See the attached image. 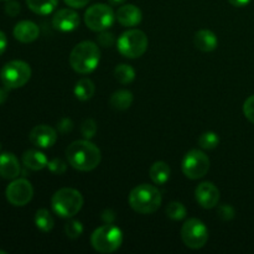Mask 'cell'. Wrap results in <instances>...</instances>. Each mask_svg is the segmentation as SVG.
<instances>
[{"label":"cell","mask_w":254,"mask_h":254,"mask_svg":"<svg viewBox=\"0 0 254 254\" xmlns=\"http://www.w3.org/2000/svg\"><path fill=\"white\" fill-rule=\"evenodd\" d=\"M26 4L32 12L37 15H49L55 11L59 0H26Z\"/></svg>","instance_id":"obj_23"},{"label":"cell","mask_w":254,"mask_h":254,"mask_svg":"<svg viewBox=\"0 0 254 254\" xmlns=\"http://www.w3.org/2000/svg\"><path fill=\"white\" fill-rule=\"evenodd\" d=\"M68 164L78 171H92L101 163V150L88 139L76 140L66 149Z\"/></svg>","instance_id":"obj_1"},{"label":"cell","mask_w":254,"mask_h":254,"mask_svg":"<svg viewBox=\"0 0 254 254\" xmlns=\"http://www.w3.org/2000/svg\"><path fill=\"white\" fill-rule=\"evenodd\" d=\"M112 5H122L126 0H108Z\"/></svg>","instance_id":"obj_41"},{"label":"cell","mask_w":254,"mask_h":254,"mask_svg":"<svg viewBox=\"0 0 254 254\" xmlns=\"http://www.w3.org/2000/svg\"><path fill=\"white\" fill-rule=\"evenodd\" d=\"M30 141L35 146L41 149H49L55 145L57 140V131L52 127L46 126V124H40L32 128L30 131Z\"/></svg>","instance_id":"obj_13"},{"label":"cell","mask_w":254,"mask_h":254,"mask_svg":"<svg viewBox=\"0 0 254 254\" xmlns=\"http://www.w3.org/2000/svg\"><path fill=\"white\" fill-rule=\"evenodd\" d=\"M186 213H188V211H186L185 206L178 201H173L166 207V216L174 221L184 220L186 217Z\"/></svg>","instance_id":"obj_26"},{"label":"cell","mask_w":254,"mask_h":254,"mask_svg":"<svg viewBox=\"0 0 254 254\" xmlns=\"http://www.w3.org/2000/svg\"><path fill=\"white\" fill-rule=\"evenodd\" d=\"M181 240L186 247L200 250L208 241V230L198 218H189L181 228Z\"/></svg>","instance_id":"obj_9"},{"label":"cell","mask_w":254,"mask_h":254,"mask_svg":"<svg viewBox=\"0 0 254 254\" xmlns=\"http://www.w3.org/2000/svg\"><path fill=\"white\" fill-rule=\"evenodd\" d=\"M73 92L77 99L86 102L94 96L96 87H94V83L89 78H82L76 83Z\"/></svg>","instance_id":"obj_22"},{"label":"cell","mask_w":254,"mask_h":254,"mask_svg":"<svg viewBox=\"0 0 254 254\" xmlns=\"http://www.w3.org/2000/svg\"><path fill=\"white\" fill-rule=\"evenodd\" d=\"M20 10H21L20 4L17 1H15V0H7V2L5 4V12H6L9 16H11V17L17 16L20 12Z\"/></svg>","instance_id":"obj_34"},{"label":"cell","mask_w":254,"mask_h":254,"mask_svg":"<svg viewBox=\"0 0 254 254\" xmlns=\"http://www.w3.org/2000/svg\"><path fill=\"white\" fill-rule=\"evenodd\" d=\"M35 225L41 232H51L55 226L54 217L46 208H40L35 213Z\"/></svg>","instance_id":"obj_24"},{"label":"cell","mask_w":254,"mask_h":254,"mask_svg":"<svg viewBox=\"0 0 254 254\" xmlns=\"http://www.w3.org/2000/svg\"><path fill=\"white\" fill-rule=\"evenodd\" d=\"M116 19L118 20V22L122 26L131 27L140 24L141 19H143V14H141V10L138 6H135V5L126 4L122 5L117 10Z\"/></svg>","instance_id":"obj_15"},{"label":"cell","mask_w":254,"mask_h":254,"mask_svg":"<svg viewBox=\"0 0 254 254\" xmlns=\"http://www.w3.org/2000/svg\"><path fill=\"white\" fill-rule=\"evenodd\" d=\"M64 2L73 9H82L88 4L89 0H64Z\"/></svg>","instance_id":"obj_36"},{"label":"cell","mask_w":254,"mask_h":254,"mask_svg":"<svg viewBox=\"0 0 254 254\" xmlns=\"http://www.w3.org/2000/svg\"><path fill=\"white\" fill-rule=\"evenodd\" d=\"M148 36L145 32L138 29H130L123 32L117 42L118 51L127 59H138L143 56L148 50Z\"/></svg>","instance_id":"obj_6"},{"label":"cell","mask_w":254,"mask_h":254,"mask_svg":"<svg viewBox=\"0 0 254 254\" xmlns=\"http://www.w3.org/2000/svg\"><path fill=\"white\" fill-rule=\"evenodd\" d=\"M12 34H14V37L17 41L22 42V44H30V42H34L39 37L40 29L34 21L22 20V21L17 22L15 25Z\"/></svg>","instance_id":"obj_16"},{"label":"cell","mask_w":254,"mask_h":254,"mask_svg":"<svg viewBox=\"0 0 254 254\" xmlns=\"http://www.w3.org/2000/svg\"><path fill=\"white\" fill-rule=\"evenodd\" d=\"M123 243L122 230L113 223H106L96 228L91 236V245L98 253L109 254L118 251Z\"/></svg>","instance_id":"obj_5"},{"label":"cell","mask_w":254,"mask_h":254,"mask_svg":"<svg viewBox=\"0 0 254 254\" xmlns=\"http://www.w3.org/2000/svg\"><path fill=\"white\" fill-rule=\"evenodd\" d=\"M133 101L134 97L130 91H128V89H119V91L114 92L112 94L109 103H111L112 108H114L116 111H127L128 108H130Z\"/></svg>","instance_id":"obj_21"},{"label":"cell","mask_w":254,"mask_h":254,"mask_svg":"<svg viewBox=\"0 0 254 254\" xmlns=\"http://www.w3.org/2000/svg\"><path fill=\"white\" fill-rule=\"evenodd\" d=\"M7 89L9 88H6V87H5V88H0V106H1L2 103H5V101H6L7 99Z\"/></svg>","instance_id":"obj_40"},{"label":"cell","mask_w":254,"mask_h":254,"mask_svg":"<svg viewBox=\"0 0 254 254\" xmlns=\"http://www.w3.org/2000/svg\"><path fill=\"white\" fill-rule=\"evenodd\" d=\"M161 201L163 197L158 188L148 184L135 186L129 193V205L135 212L141 215H150L158 211Z\"/></svg>","instance_id":"obj_3"},{"label":"cell","mask_w":254,"mask_h":254,"mask_svg":"<svg viewBox=\"0 0 254 254\" xmlns=\"http://www.w3.org/2000/svg\"><path fill=\"white\" fill-rule=\"evenodd\" d=\"M7 201L12 206L21 207L27 205L34 196V188L26 179H14L5 190Z\"/></svg>","instance_id":"obj_11"},{"label":"cell","mask_w":254,"mask_h":254,"mask_svg":"<svg viewBox=\"0 0 254 254\" xmlns=\"http://www.w3.org/2000/svg\"><path fill=\"white\" fill-rule=\"evenodd\" d=\"M218 144H220V138L213 131H206V133L201 134L198 138V145L205 150H212V149L217 148Z\"/></svg>","instance_id":"obj_27"},{"label":"cell","mask_w":254,"mask_h":254,"mask_svg":"<svg viewBox=\"0 0 254 254\" xmlns=\"http://www.w3.org/2000/svg\"><path fill=\"white\" fill-rule=\"evenodd\" d=\"M170 166L165 163V161H156L150 166L149 170V175H150L151 181L155 185H164L170 179Z\"/></svg>","instance_id":"obj_20"},{"label":"cell","mask_w":254,"mask_h":254,"mask_svg":"<svg viewBox=\"0 0 254 254\" xmlns=\"http://www.w3.org/2000/svg\"><path fill=\"white\" fill-rule=\"evenodd\" d=\"M0 254H6V252H5V251H1V250H0Z\"/></svg>","instance_id":"obj_42"},{"label":"cell","mask_w":254,"mask_h":254,"mask_svg":"<svg viewBox=\"0 0 254 254\" xmlns=\"http://www.w3.org/2000/svg\"><path fill=\"white\" fill-rule=\"evenodd\" d=\"M64 233L71 240H77L83 233V225L79 221L72 220L64 226Z\"/></svg>","instance_id":"obj_28"},{"label":"cell","mask_w":254,"mask_h":254,"mask_svg":"<svg viewBox=\"0 0 254 254\" xmlns=\"http://www.w3.org/2000/svg\"><path fill=\"white\" fill-rule=\"evenodd\" d=\"M217 216L222 221H231L235 217V208L230 205H222L218 207Z\"/></svg>","instance_id":"obj_33"},{"label":"cell","mask_w":254,"mask_h":254,"mask_svg":"<svg viewBox=\"0 0 254 254\" xmlns=\"http://www.w3.org/2000/svg\"><path fill=\"white\" fill-rule=\"evenodd\" d=\"M47 163H49V160H47L46 155L39 150L31 149V150H26L22 154V164L30 170H42V169L47 168Z\"/></svg>","instance_id":"obj_19"},{"label":"cell","mask_w":254,"mask_h":254,"mask_svg":"<svg viewBox=\"0 0 254 254\" xmlns=\"http://www.w3.org/2000/svg\"><path fill=\"white\" fill-rule=\"evenodd\" d=\"M0 151H1V143H0Z\"/></svg>","instance_id":"obj_43"},{"label":"cell","mask_w":254,"mask_h":254,"mask_svg":"<svg viewBox=\"0 0 254 254\" xmlns=\"http://www.w3.org/2000/svg\"><path fill=\"white\" fill-rule=\"evenodd\" d=\"M79 15L72 9H60L52 17L54 29L62 32L73 31L79 26Z\"/></svg>","instance_id":"obj_14"},{"label":"cell","mask_w":254,"mask_h":254,"mask_svg":"<svg viewBox=\"0 0 254 254\" xmlns=\"http://www.w3.org/2000/svg\"><path fill=\"white\" fill-rule=\"evenodd\" d=\"M228 1H230V4L233 5V6L243 7V6H246V5L250 4L252 0H228Z\"/></svg>","instance_id":"obj_39"},{"label":"cell","mask_w":254,"mask_h":254,"mask_svg":"<svg viewBox=\"0 0 254 254\" xmlns=\"http://www.w3.org/2000/svg\"><path fill=\"white\" fill-rule=\"evenodd\" d=\"M97 40H98V44L101 45L102 47H111V46H113L114 42H116L114 35L112 34V32H108L107 30L101 31V34L98 35Z\"/></svg>","instance_id":"obj_32"},{"label":"cell","mask_w":254,"mask_h":254,"mask_svg":"<svg viewBox=\"0 0 254 254\" xmlns=\"http://www.w3.org/2000/svg\"><path fill=\"white\" fill-rule=\"evenodd\" d=\"M114 77H116L117 81L122 84H128L131 83L135 78V71L131 66L126 64H118V66L114 68Z\"/></svg>","instance_id":"obj_25"},{"label":"cell","mask_w":254,"mask_h":254,"mask_svg":"<svg viewBox=\"0 0 254 254\" xmlns=\"http://www.w3.org/2000/svg\"><path fill=\"white\" fill-rule=\"evenodd\" d=\"M57 129H59L60 133L62 134L69 133V131L73 129V122L69 118H62L61 121L59 122V124H57Z\"/></svg>","instance_id":"obj_35"},{"label":"cell","mask_w":254,"mask_h":254,"mask_svg":"<svg viewBox=\"0 0 254 254\" xmlns=\"http://www.w3.org/2000/svg\"><path fill=\"white\" fill-rule=\"evenodd\" d=\"M47 168H49V170L51 171V173L56 174V175H62V174L66 173L67 164L64 163L62 159L55 158L52 159V160H49V163H47Z\"/></svg>","instance_id":"obj_30"},{"label":"cell","mask_w":254,"mask_h":254,"mask_svg":"<svg viewBox=\"0 0 254 254\" xmlns=\"http://www.w3.org/2000/svg\"><path fill=\"white\" fill-rule=\"evenodd\" d=\"M6 45H7V40H6V35L0 30V56L5 52L6 50Z\"/></svg>","instance_id":"obj_38"},{"label":"cell","mask_w":254,"mask_h":254,"mask_svg":"<svg viewBox=\"0 0 254 254\" xmlns=\"http://www.w3.org/2000/svg\"><path fill=\"white\" fill-rule=\"evenodd\" d=\"M20 164L16 156L11 153L0 154V178L14 180L20 175Z\"/></svg>","instance_id":"obj_17"},{"label":"cell","mask_w":254,"mask_h":254,"mask_svg":"<svg viewBox=\"0 0 254 254\" xmlns=\"http://www.w3.org/2000/svg\"><path fill=\"white\" fill-rule=\"evenodd\" d=\"M195 197L201 207L206 208V210H210V208L216 207L218 205V201H220V190L212 183L206 181V183H201L196 188Z\"/></svg>","instance_id":"obj_12"},{"label":"cell","mask_w":254,"mask_h":254,"mask_svg":"<svg viewBox=\"0 0 254 254\" xmlns=\"http://www.w3.org/2000/svg\"><path fill=\"white\" fill-rule=\"evenodd\" d=\"M193 44L200 51L202 52H211L216 50L218 45V39L211 30H200L195 34L193 37Z\"/></svg>","instance_id":"obj_18"},{"label":"cell","mask_w":254,"mask_h":254,"mask_svg":"<svg viewBox=\"0 0 254 254\" xmlns=\"http://www.w3.org/2000/svg\"><path fill=\"white\" fill-rule=\"evenodd\" d=\"M116 218V215L112 210H106L103 213H102V220L104 221L106 223H112Z\"/></svg>","instance_id":"obj_37"},{"label":"cell","mask_w":254,"mask_h":254,"mask_svg":"<svg viewBox=\"0 0 254 254\" xmlns=\"http://www.w3.org/2000/svg\"><path fill=\"white\" fill-rule=\"evenodd\" d=\"M243 114L251 123L254 124V94L246 99L243 104Z\"/></svg>","instance_id":"obj_31"},{"label":"cell","mask_w":254,"mask_h":254,"mask_svg":"<svg viewBox=\"0 0 254 254\" xmlns=\"http://www.w3.org/2000/svg\"><path fill=\"white\" fill-rule=\"evenodd\" d=\"M116 20L113 9L107 4H94L84 12V24L92 31L101 32L109 29Z\"/></svg>","instance_id":"obj_8"},{"label":"cell","mask_w":254,"mask_h":254,"mask_svg":"<svg viewBox=\"0 0 254 254\" xmlns=\"http://www.w3.org/2000/svg\"><path fill=\"white\" fill-rule=\"evenodd\" d=\"M51 206L54 212L60 217L71 218L81 211L83 206V196L76 189H60L52 196Z\"/></svg>","instance_id":"obj_4"},{"label":"cell","mask_w":254,"mask_h":254,"mask_svg":"<svg viewBox=\"0 0 254 254\" xmlns=\"http://www.w3.org/2000/svg\"><path fill=\"white\" fill-rule=\"evenodd\" d=\"M101 50L93 41H82L73 47L69 55V64L81 74L93 72L99 64Z\"/></svg>","instance_id":"obj_2"},{"label":"cell","mask_w":254,"mask_h":254,"mask_svg":"<svg viewBox=\"0 0 254 254\" xmlns=\"http://www.w3.org/2000/svg\"><path fill=\"white\" fill-rule=\"evenodd\" d=\"M31 78V67L21 60H14L2 67L0 71V79L9 89H16L25 86Z\"/></svg>","instance_id":"obj_7"},{"label":"cell","mask_w":254,"mask_h":254,"mask_svg":"<svg viewBox=\"0 0 254 254\" xmlns=\"http://www.w3.org/2000/svg\"><path fill=\"white\" fill-rule=\"evenodd\" d=\"M181 169L186 178L191 180L202 179L210 170V159L203 151L192 149L184 156Z\"/></svg>","instance_id":"obj_10"},{"label":"cell","mask_w":254,"mask_h":254,"mask_svg":"<svg viewBox=\"0 0 254 254\" xmlns=\"http://www.w3.org/2000/svg\"><path fill=\"white\" fill-rule=\"evenodd\" d=\"M97 129L98 128H97L96 121H94V119L88 118V119H86L83 123H82L81 133H82V135L84 136V139H88L89 140V139H92L94 135H96Z\"/></svg>","instance_id":"obj_29"}]
</instances>
